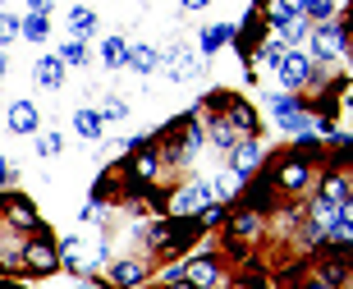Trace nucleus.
Instances as JSON below:
<instances>
[{"mask_svg": "<svg viewBox=\"0 0 353 289\" xmlns=\"http://www.w3.org/2000/svg\"><path fill=\"white\" fill-rule=\"evenodd\" d=\"M143 276H147L143 262H115L110 266V285H138Z\"/></svg>", "mask_w": 353, "mask_h": 289, "instance_id": "aec40b11", "label": "nucleus"}, {"mask_svg": "<svg viewBox=\"0 0 353 289\" xmlns=\"http://www.w3.org/2000/svg\"><path fill=\"white\" fill-rule=\"evenodd\" d=\"M257 230H262V211H239L234 221H230V239H252L257 235Z\"/></svg>", "mask_w": 353, "mask_h": 289, "instance_id": "2eb2a0df", "label": "nucleus"}, {"mask_svg": "<svg viewBox=\"0 0 353 289\" xmlns=\"http://www.w3.org/2000/svg\"><path fill=\"white\" fill-rule=\"evenodd\" d=\"M230 152H234V175H239V179H248V175L257 170V166H262V157H266V152H262L257 143H252V138H239V143L230 147Z\"/></svg>", "mask_w": 353, "mask_h": 289, "instance_id": "6e6552de", "label": "nucleus"}, {"mask_svg": "<svg viewBox=\"0 0 353 289\" xmlns=\"http://www.w3.org/2000/svg\"><path fill=\"white\" fill-rule=\"evenodd\" d=\"M299 10L307 19H321L326 23V19H335V0H299Z\"/></svg>", "mask_w": 353, "mask_h": 289, "instance_id": "a878e982", "label": "nucleus"}, {"mask_svg": "<svg viewBox=\"0 0 353 289\" xmlns=\"http://www.w3.org/2000/svg\"><path fill=\"white\" fill-rule=\"evenodd\" d=\"M326 202L330 207H349V179H326Z\"/></svg>", "mask_w": 353, "mask_h": 289, "instance_id": "cd10ccee", "label": "nucleus"}, {"mask_svg": "<svg viewBox=\"0 0 353 289\" xmlns=\"http://www.w3.org/2000/svg\"><path fill=\"white\" fill-rule=\"evenodd\" d=\"M312 184V170H307V161L289 157L285 166H280V175H275V188H289V193H303V188Z\"/></svg>", "mask_w": 353, "mask_h": 289, "instance_id": "423d86ee", "label": "nucleus"}, {"mask_svg": "<svg viewBox=\"0 0 353 289\" xmlns=\"http://www.w3.org/2000/svg\"><path fill=\"white\" fill-rule=\"evenodd\" d=\"M60 60H65V65H88V46H83V37L65 41V46H60Z\"/></svg>", "mask_w": 353, "mask_h": 289, "instance_id": "c85d7f7f", "label": "nucleus"}, {"mask_svg": "<svg viewBox=\"0 0 353 289\" xmlns=\"http://www.w3.org/2000/svg\"><path fill=\"white\" fill-rule=\"evenodd\" d=\"M101 55H105V65H110V69L129 65V41H124V37H110V41L101 46Z\"/></svg>", "mask_w": 353, "mask_h": 289, "instance_id": "5701e85b", "label": "nucleus"}, {"mask_svg": "<svg viewBox=\"0 0 353 289\" xmlns=\"http://www.w3.org/2000/svg\"><path fill=\"white\" fill-rule=\"evenodd\" d=\"M0 202H5V207L14 211V221H19V230H37V211H32V202H28V197H19V193H0Z\"/></svg>", "mask_w": 353, "mask_h": 289, "instance_id": "ddd939ff", "label": "nucleus"}, {"mask_svg": "<svg viewBox=\"0 0 353 289\" xmlns=\"http://www.w3.org/2000/svg\"><path fill=\"white\" fill-rule=\"evenodd\" d=\"M225 41H234V28H230V23H216V28H207V32H202V51H221Z\"/></svg>", "mask_w": 353, "mask_h": 289, "instance_id": "b1692460", "label": "nucleus"}, {"mask_svg": "<svg viewBox=\"0 0 353 289\" xmlns=\"http://www.w3.org/2000/svg\"><path fill=\"white\" fill-rule=\"evenodd\" d=\"M207 197H211V184L207 179H193V184H183L174 197H165V207H170L174 216H193V211L207 207Z\"/></svg>", "mask_w": 353, "mask_h": 289, "instance_id": "20e7f679", "label": "nucleus"}, {"mask_svg": "<svg viewBox=\"0 0 353 289\" xmlns=\"http://www.w3.org/2000/svg\"><path fill=\"white\" fill-rule=\"evenodd\" d=\"M60 147H65V143H60V133H41V138H37V152H41V157H55Z\"/></svg>", "mask_w": 353, "mask_h": 289, "instance_id": "473e14b6", "label": "nucleus"}, {"mask_svg": "<svg viewBox=\"0 0 353 289\" xmlns=\"http://www.w3.org/2000/svg\"><path fill=\"white\" fill-rule=\"evenodd\" d=\"M202 147V124H197V110H183L170 129L161 133V152H165V166H179Z\"/></svg>", "mask_w": 353, "mask_h": 289, "instance_id": "f257e3e1", "label": "nucleus"}, {"mask_svg": "<svg viewBox=\"0 0 353 289\" xmlns=\"http://www.w3.org/2000/svg\"><path fill=\"white\" fill-rule=\"evenodd\" d=\"M243 207H252V211L275 207V175H266V179H252V184H248V197H243Z\"/></svg>", "mask_w": 353, "mask_h": 289, "instance_id": "f8f14e48", "label": "nucleus"}, {"mask_svg": "<svg viewBox=\"0 0 353 289\" xmlns=\"http://www.w3.org/2000/svg\"><path fill=\"white\" fill-rule=\"evenodd\" d=\"M0 211H5V202H0Z\"/></svg>", "mask_w": 353, "mask_h": 289, "instance_id": "a19ab883", "label": "nucleus"}, {"mask_svg": "<svg viewBox=\"0 0 353 289\" xmlns=\"http://www.w3.org/2000/svg\"><path fill=\"white\" fill-rule=\"evenodd\" d=\"M275 74H280V83H285V92H299V88L312 83V60H307L303 51H285L280 60H275Z\"/></svg>", "mask_w": 353, "mask_h": 289, "instance_id": "7ed1b4c3", "label": "nucleus"}, {"mask_svg": "<svg viewBox=\"0 0 353 289\" xmlns=\"http://www.w3.org/2000/svg\"><path fill=\"white\" fill-rule=\"evenodd\" d=\"M129 65L138 69V74H152V69L161 65V55L152 51V46H129Z\"/></svg>", "mask_w": 353, "mask_h": 289, "instance_id": "4be33fe9", "label": "nucleus"}, {"mask_svg": "<svg viewBox=\"0 0 353 289\" xmlns=\"http://www.w3.org/2000/svg\"><path fill=\"white\" fill-rule=\"evenodd\" d=\"M289 157H299V161H316V157H321V143H316V138H299V147H294Z\"/></svg>", "mask_w": 353, "mask_h": 289, "instance_id": "7c9ffc66", "label": "nucleus"}, {"mask_svg": "<svg viewBox=\"0 0 353 289\" xmlns=\"http://www.w3.org/2000/svg\"><path fill=\"white\" fill-rule=\"evenodd\" d=\"M10 37H19V19L14 14H0V41H10Z\"/></svg>", "mask_w": 353, "mask_h": 289, "instance_id": "72a5a7b5", "label": "nucleus"}, {"mask_svg": "<svg viewBox=\"0 0 353 289\" xmlns=\"http://www.w3.org/2000/svg\"><path fill=\"white\" fill-rule=\"evenodd\" d=\"M124 115H129V106L119 101V97H115V101H105V110H101V119H124Z\"/></svg>", "mask_w": 353, "mask_h": 289, "instance_id": "f704fd0d", "label": "nucleus"}, {"mask_svg": "<svg viewBox=\"0 0 353 289\" xmlns=\"http://www.w3.org/2000/svg\"><path fill=\"white\" fill-rule=\"evenodd\" d=\"M161 65L170 69V79H174V83L193 79V51H188V46H170V51L161 55Z\"/></svg>", "mask_w": 353, "mask_h": 289, "instance_id": "9b49d317", "label": "nucleus"}, {"mask_svg": "<svg viewBox=\"0 0 353 289\" xmlns=\"http://www.w3.org/2000/svg\"><path fill=\"white\" fill-rule=\"evenodd\" d=\"M28 10H46V0H28Z\"/></svg>", "mask_w": 353, "mask_h": 289, "instance_id": "58836bf2", "label": "nucleus"}, {"mask_svg": "<svg viewBox=\"0 0 353 289\" xmlns=\"http://www.w3.org/2000/svg\"><path fill=\"white\" fill-rule=\"evenodd\" d=\"M101 124H105L101 110H83V106L74 110V133L79 138H101Z\"/></svg>", "mask_w": 353, "mask_h": 289, "instance_id": "dca6fc26", "label": "nucleus"}, {"mask_svg": "<svg viewBox=\"0 0 353 289\" xmlns=\"http://www.w3.org/2000/svg\"><path fill=\"white\" fill-rule=\"evenodd\" d=\"M294 14H299V0H271V23L275 28L285 23V19H294Z\"/></svg>", "mask_w": 353, "mask_h": 289, "instance_id": "c756f323", "label": "nucleus"}, {"mask_svg": "<svg viewBox=\"0 0 353 289\" xmlns=\"http://www.w3.org/2000/svg\"><path fill=\"white\" fill-rule=\"evenodd\" d=\"M157 170H161V157H157V152H143V157L133 161V175H129V179H143V184H147Z\"/></svg>", "mask_w": 353, "mask_h": 289, "instance_id": "393cba45", "label": "nucleus"}, {"mask_svg": "<svg viewBox=\"0 0 353 289\" xmlns=\"http://www.w3.org/2000/svg\"><path fill=\"white\" fill-rule=\"evenodd\" d=\"M179 5H183V10H207L211 0H179Z\"/></svg>", "mask_w": 353, "mask_h": 289, "instance_id": "e433bc0d", "label": "nucleus"}, {"mask_svg": "<svg viewBox=\"0 0 353 289\" xmlns=\"http://www.w3.org/2000/svg\"><path fill=\"white\" fill-rule=\"evenodd\" d=\"M183 276H188V285H225V271L216 266V257H197V262H183Z\"/></svg>", "mask_w": 353, "mask_h": 289, "instance_id": "1a4fd4ad", "label": "nucleus"}, {"mask_svg": "<svg viewBox=\"0 0 353 289\" xmlns=\"http://www.w3.org/2000/svg\"><path fill=\"white\" fill-rule=\"evenodd\" d=\"M307 32H312V19H307L303 10L294 14V19H285V23H280V37H285V41H303Z\"/></svg>", "mask_w": 353, "mask_h": 289, "instance_id": "412c9836", "label": "nucleus"}, {"mask_svg": "<svg viewBox=\"0 0 353 289\" xmlns=\"http://www.w3.org/2000/svg\"><path fill=\"white\" fill-rule=\"evenodd\" d=\"M32 79L41 83V88H60V83H65V60H60V55H41L37 65H32Z\"/></svg>", "mask_w": 353, "mask_h": 289, "instance_id": "9d476101", "label": "nucleus"}, {"mask_svg": "<svg viewBox=\"0 0 353 289\" xmlns=\"http://www.w3.org/2000/svg\"><path fill=\"white\" fill-rule=\"evenodd\" d=\"M19 32H23L28 41H46V32H51V14L32 10V14H28V23H19Z\"/></svg>", "mask_w": 353, "mask_h": 289, "instance_id": "f3484780", "label": "nucleus"}, {"mask_svg": "<svg viewBox=\"0 0 353 289\" xmlns=\"http://www.w3.org/2000/svg\"><path fill=\"white\" fill-rule=\"evenodd\" d=\"M14 175V166H5V157H0V188H5V179Z\"/></svg>", "mask_w": 353, "mask_h": 289, "instance_id": "4c0bfd02", "label": "nucleus"}, {"mask_svg": "<svg viewBox=\"0 0 353 289\" xmlns=\"http://www.w3.org/2000/svg\"><path fill=\"white\" fill-rule=\"evenodd\" d=\"M211 138H216V143H221L225 152H230V147H234L239 138H243V133H239L234 124H230V119H216V124H211Z\"/></svg>", "mask_w": 353, "mask_h": 289, "instance_id": "bb28decb", "label": "nucleus"}, {"mask_svg": "<svg viewBox=\"0 0 353 289\" xmlns=\"http://www.w3.org/2000/svg\"><path fill=\"white\" fill-rule=\"evenodd\" d=\"M312 37V51H316V60H335V55H344L349 51V23H335V19H326V23L316 28V32H307Z\"/></svg>", "mask_w": 353, "mask_h": 289, "instance_id": "f03ea898", "label": "nucleus"}, {"mask_svg": "<svg viewBox=\"0 0 353 289\" xmlns=\"http://www.w3.org/2000/svg\"><path fill=\"white\" fill-rule=\"evenodd\" d=\"M197 221H202V230H211V225H221V221H225V207H216V202H211V207L197 211Z\"/></svg>", "mask_w": 353, "mask_h": 289, "instance_id": "2f4dec72", "label": "nucleus"}, {"mask_svg": "<svg viewBox=\"0 0 353 289\" xmlns=\"http://www.w3.org/2000/svg\"><path fill=\"white\" fill-rule=\"evenodd\" d=\"M5 69H10V60H5V51H0V79H5Z\"/></svg>", "mask_w": 353, "mask_h": 289, "instance_id": "ea45409f", "label": "nucleus"}, {"mask_svg": "<svg viewBox=\"0 0 353 289\" xmlns=\"http://www.w3.org/2000/svg\"><path fill=\"white\" fill-rule=\"evenodd\" d=\"M275 119H280V129H289V133H307V106H299L294 97H280V101H275Z\"/></svg>", "mask_w": 353, "mask_h": 289, "instance_id": "0eeeda50", "label": "nucleus"}, {"mask_svg": "<svg viewBox=\"0 0 353 289\" xmlns=\"http://www.w3.org/2000/svg\"><path fill=\"white\" fill-rule=\"evenodd\" d=\"M55 266H60V248H51V239H37V243L23 248V271H32V276H51Z\"/></svg>", "mask_w": 353, "mask_h": 289, "instance_id": "39448f33", "label": "nucleus"}, {"mask_svg": "<svg viewBox=\"0 0 353 289\" xmlns=\"http://www.w3.org/2000/svg\"><path fill=\"white\" fill-rule=\"evenodd\" d=\"M165 280H170V285H188V276H183V262L170 266V271H165Z\"/></svg>", "mask_w": 353, "mask_h": 289, "instance_id": "c9c22d12", "label": "nucleus"}, {"mask_svg": "<svg viewBox=\"0 0 353 289\" xmlns=\"http://www.w3.org/2000/svg\"><path fill=\"white\" fill-rule=\"evenodd\" d=\"M225 106L234 110V119H230V124H234L243 138H252V133H257V115H252V106L248 101H225Z\"/></svg>", "mask_w": 353, "mask_h": 289, "instance_id": "a211bd4d", "label": "nucleus"}, {"mask_svg": "<svg viewBox=\"0 0 353 289\" xmlns=\"http://www.w3.org/2000/svg\"><path fill=\"white\" fill-rule=\"evenodd\" d=\"M37 106H32V101H14L10 106V129L14 133H37Z\"/></svg>", "mask_w": 353, "mask_h": 289, "instance_id": "4468645a", "label": "nucleus"}, {"mask_svg": "<svg viewBox=\"0 0 353 289\" xmlns=\"http://www.w3.org/2000/svg\"><path fill=\"white\" fill-rule=\"evenodd\" d=\"M69 28H74V37H92V32H97V14H92L88 5H74V10H69Z\"/></svg>", "mask_w": 353, "mask_h": 289, "instance_id": "6ab92c4d", "label": "nucleus"}]
</instances>
